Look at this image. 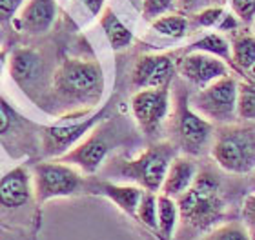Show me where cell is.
Returning a JSON list of instances; mask_svg holds the SVG:
<instances>
[{
    "instance_id": "1",
    "label": "cell",
    "mask_w": 255,
    "mask_h": 240,
    "mask_svg": "<svg viewBox=\"0 0 255 240\" xmlns=\"http://www.w3.org/2000/svg\"><path fill=\"white\" fill-rule=\"evenodd\" d=\"M55 102L68 113H91L104 93V71L97 60L66 59L51 79Z\"/></svg>"
},
{
    "instance_id": "2",
    "label": "cell",
    "mask_w": 255,
    "mask_h": 240,
    "mask_svg": "<svg viewBox=\"0 0 255 240\" xmlns=\"http://www.w3.org/2000/svg\"><path fill=\"white\" fill-rule=\"evenodd\" d=\"M175 202L181 224L193 233L213 230L226 211V204L221 195V182L215 173L208 169L197 173L193 184L175 198Z\"/></svg>"
},
{
    "instance_id": "3",
    "label": "cell",
    "mask_w": 255,
    "mask_h": 240,
    "mask_svg": "<svg viewBox=\"0 0 255 240\" xmlns=\"http://www.w3.org/2000/svg\"><path fill=\"white\" fill-rule=\"evenodd\" d=\"M177 148L173 142H157L142 151L137 159L113 160L106 173L121 180L133 182L135 186L146 191H160L164 176L168 173L171 160L177 157Z\"/></svg>"
},
{
    "instance_id": "4",
    "label": "cell",
    "mask_w": 255,
    "mask_h": 240,
    "mask_svg": "<svg viewBox=\"0 0 255 240\" xmlns=\"http://www.w3.org/2000/svg\"><path fill=\"white\" fill-rule=\"evenodd\" d=\"M212 157L232 175H250L255 169V126L226 124L213 133Z\"/></svg>"
},
{
    "instance_id": "5",
    "label": "cell",
    "mask_w": 255,
    "mask_h": 240,
    "mask_svg": "<svg viewBox=\"0 0 255 240\" xmlns=\"http://www.w3.org/2000/svg\"><path fill=\"white\" fill-rule=\"evenodd\" d=\"M237 93H239L237 79L226 75L204 87H199L193 95L188 96V102L191 109L199 113L202 118H206L208 122L226 126L239 120Z\"/></svg>"
},
{
    "instance_id": "6",
    "label": "cell",
    "mask_w": 255,
    "mask_h": 240,
    "mask_svg": "<svg viewBox=\"0 0 255 240\" xmlns=\"http://www.w3.org/2000/svg\"><path fill=\"white\" fill-rule=\"evenodd\" d=\"M173 144L188 157L202 155L213 142V124L193 111L188 102V95L182 91L175 98V111L171 118Z\"/></svg>"
},
{
    "instance_id": "7",
    "label": "cell",
    "mask_w": 255,
    "mask_h": 240,
    "mask_svg": "<svg viewBox=\"0 0 255 240\" xmlns=\"http://www.w3.org/2000/svg\"><path fill=\"white\" fill-rule=\"evenodd\" d=\"M35 195L40 204L57 197H71L84 187V178L75 165L57 162H38L33 165Z\"/></svg>"
},
{
    "instance_id": "8",
    "label": "cell",
    "mask_w": 255,
    "mask_h": 240,
    "mask_svg": "<svg viewBox=\"0 0 255 240\" xmlns=\"http://www.w3.org/2000/svg\"><path fill=\"white\" fill-rule=\"evenodd\" d=\"M113 146V128L112 124H97L90 137L82 140L80 144L59 157V160L71 164L75 167H80L84 173L93 175L106 160L108 153Z\"/></svg>"
},
{
    "instance_id": "9",
    "label": "cell",
    "mask_w": 255,
    "mask_h": 240,
    "mask_svg": "<svg viewBox=\"0 0 255 240\" xmlns=\"http://www.w3.org/2000/svg\"><path fill=\"white\" fill-rule=\"evenodd\" d=\"M106 117V107L101 111L82 117L75 122L69 124H57V126H48L42 129V151L46 157H62L68 153L71 148L80 139H84L88 131L101 124Z\"/></svg>"
},
{
    "instance_id": "10",
    "label": "cell",
    "mask_w": 255,
    "mask_h": 240,
    "mask_svg": "<svg viewBox=\"0 0 255 240\" xmlns=\"http://www.w3.org/2000/svg\"><path fill=\"white\" fill-rule=\"evenodd\" d=\"M131 111L144 133L155 137L170 113V85L157 89H138L131 96Z\"/></svg>"
},
{
    "instance_id": "11",
    "label": "cell",
    "mask_w": 255,
    "mask_h": 240,
    "mask_svg": "<svg viewBox=\"0 0 255 240\" xmlns=\"http://www.w3.org/2000/svg\"><path fill=\"white\" fill-rule=\"evenodd\" d=\"M177 66L170 55H142L131 71V85L135 89L168 87L175 77Z\"/></svg>"
},
{
    "instance_id": "12",
    "label": "cell",
    "mask_w": 255,
    "mask_h": 240,
    "mask_svg": "<svg viewBox=\"0 0 255 240\" xmlns=\"http://www.w3.org/2000/svg\"><path fill=\"white\" fill-rule=\"evenodd\" d=\"M177 71L182 79L197 87H204L215 80L230 75L228 64L224 60L202 51H191L184 55L177 64Z\"/></svg>"
},
{
    "instance_id": "13",
    "label": "cell",
    "mask_w": 255,
    "mask_h": 240,
    "mask_svg": "<svg viewBox=\"0 0 255 240\" xmlns=\"http://www.w3.org/2000/svg\"><path fill=\"white\" fill-rule=\"evenodd\" d=\"M33 195L31 176L26 167H15L0 176V208L18 209L29 202Z\"/></svg>"
},
{
    "instance_id": "14",
    "label": "cell",
    "mask_w": 255,
    "mask_h": 240,
    "mask_svg": "<svg viewBox=\"0 0 255 240\" xmlns=\"http://www.w3.org/2000/svg\"><path fill=\"white\" fill-rule=\"evenodd\" d=\"M42 59H40V55L37 51L22 48L16 49L15 53L11 55L9 75L27 93H29V89H35L42 82Z\"/></svg>"
},
{
    "instance_id": "15",
    "label": "cell",
    "mask_w": 255,
    "mask_h": 240,
    "mask_svg": "<svg viewBox=\"0 0 255 240\" xmlns=\"http://www.w3.org/2000/svg\"><path fill=\"white\" fill-rule=\"evenodd\" d=\"M55 16H57L55 0H26L20 15L16 16L15 26L18 31L38 35L48 31Z\"/></svg>"
},
{
    "instance_id": "16",
    "label": "cell",
    "mask_w": 255,
    "mask_h": 240,
    "mask_svg": "<svg viewBox=\"0 0 255 240\" xmlns=\"http://www.w3.org/2000/svg\"><path fill=\"white\" fill-rule=\"evenodd\" d=\"M197 176V164L190 157H179L171 160L168 173L164 176L160 193L170 198H179L193 184Z\"/></svg>"
},
{
    "instance_id": "17",
    "label": "cell",
    "mask_w": 255,
    "mask_h": 240,
    "mask_svg": "<svg viewBox=\"0 0 255 240\" xmlns=\"http://www.w3.org/2000/svg\"><path fill=\"white\" fill-rule=\"evenodd\" d=\"M90 191L95 193V195H102V197L110 198L113 204H117L119 208L123 209L124 213L135 219L138 202H140L144 189L138 186H131V184L124 186V184H113V182L99 180L95 184H91Z\"/></svg>"
},
{
    "instance_id": "18",
    "label": "cell",
    "mask_w": 255,
    "mask_h": 240,
    "mask_svg": "<svg viewBox=\"0 0 255 240\" xmlns=\"http://www.w3.org/2000/svg\"><path fill=\"white\" fill-rule=\"evenodd\" d=\"M179 224V208L175 198L157 195V237L160 240H173Z\"/></svg>"
},
{
    "instance_id": "19",
    "label": "cell",
    "mask_w": 255,
    "mask_h": 240,
    "mask_svg": "<svg viewBox=\"0 0 255 240\" xmlns=\"http://www.w3.org/2000/svg\"><path fill=\"white\" fill-rule=\"evenodd\" d=\"M101 26L108 37V42L115 51L126 49L133 42V33L124 26L121 18L113 13L112 7H104L101 16Z\"/></svg>"
},
{
    "instance_id": "20",
    "label": "cell",
    "mask_w": 255,
    "mask_h": 240,
    "mask_svg": "<svg viewBox=\"0 0 255 240\" xmlns=\"http://www.w3.org/2000/svg\"><path fill=\"white\" fill-rule=\"evenodd\" d=\"M232 64L235 71H248L255 64V35H239L232 42Z\"/></svg>"
},
{
    "instance_id": "21",
    "label": "cell",
    "mask_w": 255,
    "mask_h": 240,
    "mask_svg": "<svg viewBox=\"0 0 255 240\" xmlns=\"http://www.w3.org/2000/svg\"><path fill=\"white\" fill-rule=\"evenodd\" d=\"M155 31L168 38H182L188 33V18L177 13H166L151 22Z\"/></svg>"
},
{
    "instance_id": "22",
    "label": "cell",
    "mask_w": 255,
    "mask_h": 240,
    "mask_svg": "<svg viewBox=\"0 0 255 240\" xmlns=\"http://www.w3.org/2000/svg\"><path fill=\"white\" fill-rule=\"evenodd\" d=\"M193 51H202V53H210L219 57L224 62H232V48H230L228 40L221 37L219 33H210L206 37L199 38L197 42L191 44Z\"/></svg>"
},
{
    "instance_id": "23",
    "label": "cell",
    "mask_w": 255,
    "mask_h": 240,
    "mask_svg": "<svg viewBox=\"0 0 255 240\" xmlns=\"http://www.w3.org/2000/svg\"><path fill=\"white\" fill-rule=\"evenodd\" d=\"M237 117L245 122H255V82L241 80L237 93Z\"/></svg>"
},
{
    "instance_id": "24",
    "label": "cell",
    "mask_w": 255,
    "mask_h": 240,
    "mask_svg": "<svg viewBox=\"0 0 255 240\" xmlns=\"http://www.w3.org/2000/svg\"><path fill=\"white\" fill-rule=\"evenodd\" d=\"M199 240H254L243 222H230L217 226L201 237Z\"/></svg>"
},
{
    "instance_id": "25",
    "label": "cell",
    "mask_w": 255,
    "mask_h": 240,
    "mask_svg": "<svg viewBox=\"0 0 255 240\" xmlns=\"http://www.w3.org/2000/svg\"><path fill=\"white\" fill-rule=\"evenodd\" d=\"M135 219L144 224L148 230L157 231V195L153 191H146L144 189L140 202H138L137 215Z\"/></svg>"
},
{
    "instance_id": "26",
    "label": "cell",
    "mask_w": 255,
    "mask_h": 240,
    "mask_svg": "<svg viewBox=\"0 0 255 240\" xmlns=\"http://www.w3.org/2000/svg\"><path fill=\"white\" fill-rule=\"evenodd\" d=\"M173 7H175V0H142V15L146 20L151 22L170 13Z\"/></svg>"
},
{
    "instance_id": "27",
    "label": "cell",
    "mask_w": 255,
    "mask_h": 240,
    "mask_svg": "<svg viewBox=\"0 0 255 240\" xmlns=\"http://www.w3.org/2000/svg\"><path fill=\"white\" fill-rule=\"evenodd\" d=\"M224 18V9L221 5H213V7H206L195 13V22L202 27H212L219 24V20Z\"/></svg>"
},
{
    "instance_id": "28",
    "label": "cell",
    "mask_w": 255,
    "mask_h": 240,
    "mask_svg": "<svg viewBox=\"0 0 255 240\" xmlns=\"http://www.w3.org/2000/svg\"><path fill=\"white\" fill-rule=\"evenodd\" d=\"M241 217H243V224L248 230L250 237L255 240V193L248 195L243 202V211H241Z\"/></svg>"
},
{
    "instance_id": "29",
    "label": "cell",
    "mask_w": 255,
    "mask_h": 240,
    "mask_svg": "<svg viewBox=\"0 0 255 240\" xmlns=\"http://www.w3.org/2000/svg\"><path fill=\"white\" fill-rule=\"evenodd\" d=\"M232 9L245 24L255 20V0H232Z\"/></svg>"
},
{
    "instance_id": "30",
    "label": "cell",
    "mask_w": 255,
    "mask_h": 240,
    "mask_svg": "<svg viewBox=\"0 0 255 240\" xmlns=\"http://www.w3.org/2000/svg\"><path fill=\"white\" fill-rule=\"evenodd\" d=\"M26 0H0V24L9 22Z\"/></svg>"
},
{
    "instance_id": "31",
    "label": "cell",
    "mask_w": 255,
    "mask_h": 240,
    "mask_svg": "<svg viewBox=\"0 0 255 240\" xmlns=\"http://www.w3.org/2000/svg\"><path fill=\"white\" fill-rule=\"evenodd\" d=\"M223 0H179L182 9L186 11H195L199 13L201 9H206V7H213V5H221Z\"/></svg>"
},
{
    "instance_id": "32",
    "label": "cell",
    "mask_w": 255,
    "mask_h": 240,
    "mask_svg": "<svg viewBox=\"0 0 255 240\" xmlns=\"http://www.w3.org/2000/svg\"><path fill=\"white\" fill-rule=\"evenodd\" d=\"M13 126V111H11L4 98L0 96V135H5Z\"/></svg>"
},
{
    "instance_id": "33",
    "label": "cell",
    "mask_w": 255,
    "mask_h": 240,
    "mask_svg": "<svg viewBox=\"0 0 255 240\" xmlns=\"http://www.w3.org/2000/svg\"><path fill=\"white\" fill-rule=\"evenodd\" d=\"M86 5V9L90 11L91 15H101V11L104 9V0H80Z\"/></svg>"
},
{
    "instance_id": "34",
    "label": "cell",
    "mask_w": 255,
    "mask_h": 240,
    "mask_svg": "<svg viewBox=\"0 0 255 240\" xmlns=\"http://www.w3.org/2000/svg\"><path fill=\"white\" fill-rule=\"evenodd\" d=\"M0 240H20V237L15 235L13 231L5 230V228H0Z\"/></svg>"
},
{
    "instance_id": "35",
    "label": "cell",
    "mask_w": 255,
    "mask_h": 240,
    "mask_svg": "<svg viewBox=\"0 0 255 240\" xmlns=\"http://www.w3.org/2000/svg\"><path fill=\"white\" fill-rule=\"evenodd\" d=\"M246 75H248V79H250V80H252V82H255V64H254V66H252L250 70L246 71Z\"/></svg>"
},
{
    "instance_id": "36",
    "label": "cell",
    "mask_w": 255,
    "mask_h": 240,
    "mask_svg": "<svg viewBox=\"0 0 255 240\" xmlns=\"http://www.w3.org/2000/svg\"><path fill=\"white\" fill-rule=\"evenodd\" d=\"M250 182H252V187H254V189H255V169L254 171H252V173H250Z\"/></svg>"
},
{
    "instance_id": "37",
    "label": "cell",
    "mask_w": 255,
    "mask_h": 240,
    "mask_svg": "<svg viewBox=\"0 0 255 240\" xmlns=\"http://www.w3.org/2000/svg\"><path fill=\"white\" fill-rule=\"evenodd\" d=\"M2 64H4V62H2V55H0V71H2Z\"/></svg>"
},
{
    "instance_id": "38",
    "label": "cell",
    "mask_w": 255,
    "mask_h": 240,
    "mask_svg": "<svg viewBox=\"0 0 255 240\" xmlns=\"http://www.w3.org/2000/svg\"><path fill=\"white\" fill-rule=\"evenodd\" d=\"M254 29H255V20H254Z\"/></svg>"
}]
</instances>
